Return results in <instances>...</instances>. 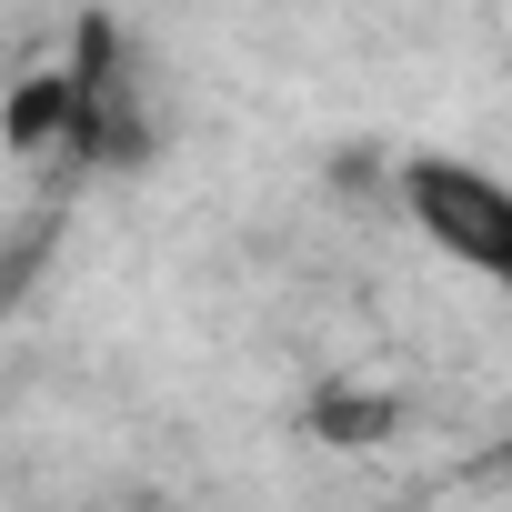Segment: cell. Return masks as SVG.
<instances>
[{"mask_svg": "<svg viewBox=\"0 0 512 512\" xmlns=\"http://www.w3.org/2000/svg\"><path fill=\"white\" fill-rule=\"evenodd\" d=\"M61 71H71V161H81V171H131V161L151 151V121H141L121 31H111V21H81V51H71Z\"/></svg>", "mask_w": 512, "mask_h": 512, "instance_id": "2", "label": "cell"}, {"mask_svg": "<svg viewBox=\"0 0 512 512\" xmlns=\"http://www.w3.org/2000/svg\"><path fill=\"white\" fill-rule=\"evenodd\" d=\"M11 151L21 161H41V151H71V71H31L21 91H11Z\"/></svg>", "mask_w": 512, "mask_h": 512, "instance_id": "3", "label": "cell"}, {"mask_svg": "<svg viewBox=\"0 0 512 512\" xmlns=\"http://www.w3.org/2000/svg\"><path fill=\"white\" fill-rule=\"evenodd\" d=\"M392 201L452 272H472V282H492L512 302V171L462 161V151H402Z\"/></svg>", "mask_w": 512, "mask_h": 512, "instance_id": "1", "label": "cell"}, {"mask_svg": "<svg viewBox=\"0 0 512 512\" xmlns=\"http://www.w3.org/2000/svg\"><path fill=\"white\" fill-rule=\"evenodd\" d=\"M382 422H392V402H352V392H322L312 402V432L322 442H372Z\"/></svg>", "mask_w": 512, "mask_h": 512, "instance_id": "4", "label": "cell"}]
</instances>
